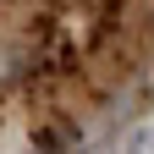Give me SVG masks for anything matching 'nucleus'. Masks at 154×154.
Masks as SVG:
<instances>
[{"instance_id": "nucleus-1", "label": "nucleus", "mask_w": 154, "mask_h": 154, "mask_svg": "<svg viewBox=\"0 0 154 154\" xmlns=\"http://www.w3.org/2000/svg\"><path fill=\"white\" fill-rule=\"evenodd\" d=\"M127 154H154V121L132 127V138H127Z\"/></svg>"}]
</instances>
